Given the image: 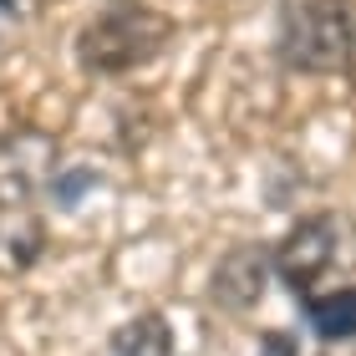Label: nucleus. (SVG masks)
Returning a JSON list of instances; mask_svg holds the SVG:
<instances>
[{
	"label": "nucleus",
	"mask_w": 356,
	"mask_h": 356,
	"mask_svg": "<svg viewBox=\"0 0 356 356\" xmlns=\"http://www.w3.org/2000/svg\"><path fill=\"white\" fill-rule=\"evenodd\" d=\"M56 168H61L56 133L31 122L0 133V209H26L31 199H41L51 188Z\"/></svg>",
	"instance_id": "obj_4"
},
{
	"label": "nucleus",
	"mask_w": 356,
	"mask_h": 356,
	"mask_svg": "<svg viewBox=\"0 0 356 356\" xmlns=\"http://www.w3.org/2000/svg\"><path fill=\"white\" fill-rule=\"evenodd\" d=\"M275 275L296 290L300 300L321 290L356 280V219L351 214H311L280 239L275 250Z\"/></svg>",
	"instance_id": "obj_1"
},
{
	"label": "nucleus",
	"mask_w": 356,
	"mask_h": 356,
	"mask_svg": "<svg viewBox=\"0 0 356 356\" xmlns=\"http://www.w3.org/2000/svg\"><path fill=\"white\" fill-rule=\"evenodd\" d=\"M296 346H290V336H265V356H290Z\"/></svg>",
	"instance_id": "obj_10"
},
{
	"label": "nucleus",
	"mask_w": 356,
	"mask_h": 356,
	"mask_svg": "<svg viewBox=\"0 0 356 356\" xmlns=\"http://www.w3.org/2000/svg\"><path fill=\"white\" fill-rule=\"evenodd\" d=\"M351 36H356V15L346 0H300V6H290L280 31L285 67L311 76L341 72L351 56Z\"/></svg>",
	"instance_id": "obj_3"
},
{
	"label": "nucleus",
	"mask_w": 356,
	"mask_h": 356,
	"mask_svg": "<svg viewBox=\"0 0 356 356\" xmlns=\"http://www.w3.org/2000/svg\"><path fill=\"white\" fill-rule=\"evenodd\" d=\"M112 356H173V331L163 316H133L112 336Z\"/></svg>",
	"instance_id": "obj_7"
},
{
	"label": "nucleus",
	"mask_w": 356,
	"mask_h": 356,
	"mask_svg": "<svg viewBox=\"0 0 356 356\" xmlns=\"http://www.w3.org/2000/svg\"><path fill=\"white\" fill-rule=\"evenodd\" d=\"M168 41H173L168 15L127 0V6H112V10L97 15V21L82 26V36H76V61H82L87 76H127V72L158 61L168 51Z\"/></svg>",
	"instance_id": "obj_2"
},
{
	"label": "nucleus",
	"mask_w": 356,
	"mask_h": 356,
	"mask_svg": "<svg viewBox=\"0 0 356 356\" xmlns=\"http://www.w3.org/2000/svg\"><path fill=\"white\" fill-rule=\"evenodd\" d=\"M36 254H41V224L36 219H21V229L6 234V260H10V270H26Z\"/></svg>",
	"instance_id": "obj_8"
},
{
	"label": "nucleus",
	"mask_w": 356,
	"mask_h": 356,
	"mask_svg": "<svg viewBox=\"0 0 356 356\" xmlns=\"http://www.w3.org/2000/svg\"><path fill=\"white\" fill-rule=\"evenodd\" d=\"M346 72H351V82H356V36H351V56H346Z\"/></svg>",
	"instance_id": "obj_11"
},
{
	"label": "nucleus",
	"mask_w": 356,
	"mask_h": 356,
	"mask_svg": "<svg viewBox=\"0 0 356 356\" xmlns=\"http://www.w3.org/2000/svg\"><path fill=\"white\" fill-rule=\"evenodd\" d=\"M305 316L321 341H351L356 336V285H336L305 300Z\"/></svg>",
	"instance_id": "obj_6"
},
{
	"label": "nucleus",
	"mask_w": 356,
	"mask_h": 356,
	"mask_svg": "<svg viewBox=\"0 0 356 356\" xmlns=\"http://www.w3.org/2000/svg\"><path fill=\"white\" fill-rule=\"evenodd\" d=\"M31 6H36V0H0V51H10V46L21 41V31L31 21Z\"/></svg>",
	"instance_id": "obj_9"
},
{
	"label": "nucleus",
	"mask_w": 356,
	"mask_h": 356,
	"mask_svg": "<svg viewBox=\"0 0 356 356\" xmlns=\"http://www.w3.org/2000/svg\"><path fill=\"white\" fill-rule=\"evenodd\" d=\"M204 6H234V0H204Z\"/></svg>",
	"instance_id": "obj_12"
},
{
	"label": "nucleus",
	"mask_w": 356,
	"mask_h": 356,
	"mask_svg": "<svg viewBox=\"0 0 356 356\" xmlns=\"http://www.w3.org/2000/svg\"><path fill=\"white\" fill-rule=\"evenodd\" d=\"M270 270H275V260L260 245H234L219 260V270H214V300L224 305V311H234V316L254 311V305L265 300Z\"/></svg>",
	"instance_id": "obj_5"
}]
</instances>
